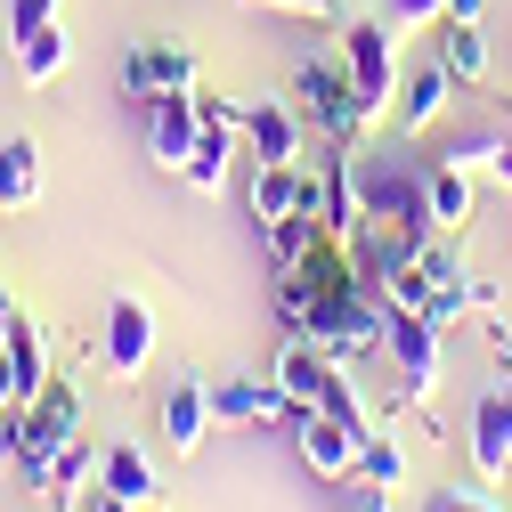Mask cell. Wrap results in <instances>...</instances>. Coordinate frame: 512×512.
<instances>
[{
  "mask_svg": "<svg viewBox=\"0 0 512 512\" xmlns=\"http://www.w3.org/2000/svg\"><path fill=\"white\" fill-rule=\"evenodd\" d=\"M447 98H456V74H447V66H439V49H431L423 66H407V74H399V98H391L399 131H431V122L447 114Z\"/></svg>",
  "mask_w": 512,
  "mask_h": 512,
  "instance_id": "5bb4252c",
  "label": "cell"
},
{
  "mask_svg": "<svg viewBox=\"0 0 512 512\" xmlns=\"http://www.w3.org/2000/svg\"><path fill=\"white\" fill-rule=\"evenodd\" d=\"M399 358V407H423L439 391V317H415V309H391V342Z\"/></svg>",
  "mask_w": 512,
  "mask_h": 512,
  "instance_id": "5b68a950",
  "label": "cell"
},
{
  "mask_svg": "<svg viewBox=\"0 0 512 512\" xmlns=\"http://www.w3.org/2000/svg\"><path fill=\"white\" fill-rule=\"evenodd\" d=\"M366 512H391V488H374V496H366Z\"/></svg>",
  "mask_w": 512,
  "mask_h": 512,
  "instance_id": "e575fe53",
  "label": "cell"
},
{
  "mask_svg": "<svg viewBox=\"0 0 512 512\" xmlns=\"http://www.w3.org/2000/svg\"><path fill=\"white\" fill-rule=\"evenodd\" d=\"M277 391H285L293 407H326V391H334V358L317 350V342H301V334H285V350H277Z\"/></svg>",
  "mask_w": 512,
  "mask_h": 512,
  "instance_id": "e0dca14e",
  "label": "cell"
},
{
  "mask_svg": "<svg viewBox=\"0 0 512 512\" xmlns=\"http://www.w3.org/2000/svg\"><path fill=\"white\" fill-rule=\"evenodd\" d=\"M49 25H57V0H9V49L33 41V33H49Z\"/></svg>",
  "mask_w": 512,
  "mask_h": 512,
  "instance_id": "4316f807",
  "label": "cell"
},
{
  "mask_svg": "<svg viewBox=\"0 0 512 512\" xmlns=\"http://www.w3.org/2000/svg\"><path fill=\"white\" fill-rule=\"evenodd\" d=\"M423 196H431V228L456 236L472 220V171L464 163H423Z\"/></svg>",
  "mask_w": 512,
  "mask_h": 512,
  "instance_id": "ffe728a7",
  "label": "cell"
},
{
  "mask_svg": "<svg viewBox=\"0 0 512 512\" xmlns=\"http://www.w3.org/2000/svg\"><path fill=\"white\" fill-rule=\"evenodd\" d=\"M9 326H17V301H9V293H0V342H9Z\"/></svg>",
  "mask_w": 512,
  "mask_h": 512,
  "instance_id": "836d02e7",
  "label": "cell"
},
{
  "mask_svg": "<svg viewBox=\"0 0 512 512\" xmlns=\"http://www.w3.org/2000/svg\"><path fill=\"white\" fill-rule=\"evenodd\" d=\"M244 139H252V163H301V106L293 98L244 106Z\"/></svg>",
  "mask_w": 512,
  "mask_h": 512,
  "instance_id": "2e32d148",
  "label": "cell"
},
{
  "mask_svg": "<svg viewBox=\"0 0 512 512\" xmlns=\"http://www.w3.org/2000/svg\"><path fill=\"white\" fill-rule=\"evenodd\" d=\"M252 9H285V17H342V0H252Z\"/></svg>",
  "mask_w": 512,
  "mask_h": 512,
  "instance_id": "f546056e",
  "label": "cell"
},
{
  "mask_svg": "<svg viewBox=\"0 0 512 512\" xmlns=\"http://www.w3.org/2000/svg\"><path fill=\"white\" fill-rule=\"evenodd\" d=\"M423 512H504L496 496H480V488H431V504Z\"/></svg>",
  "mask_w": 512,
  "mask_h": 512,
  "instance_id": "f1b7e54d",
  "label": "cell"
},
{
  "mask_svg": "<svg viewBox=\"0 0 512 512\" xmlns=\"http://www.w3.org/2000/svg\"><path fill=\"white\" fill-rule=\"evenodd\" d=\"M382 17H391L399 33H415V25H439L447 17V0H382Z\"/></svg>",
  "mask_w": 512,
  "mask_h": 512,
  "instance_id": "83f0119b",
  "label": "cell"
},
{
  "mask_svg": "<svg viewBox=\"0 0 512 512\" xmlns=\"http://www.w3.org/2000/svg\"><path fill=\"white\" fill-rule=\"evenodd\" d=\"M415 277H423V317H439V326H447V317L488 309V301H480V285H472V269H464L447 244H423V252H415Z\"/></svg>",
  "mask_w": 512,
  "mask_h": 512,
  "instance_id": "9c48e42d",
  "label": "cell"
},
{
  "mask_svg": "<svg viewBox=\"0 0 512 512\" xmlns=\"http://www.w3.org/2000/svg\"><path fill=\"white\" fill-rule=\"evenodd\" d=\"M179 179L196 187V196H220V187L236 179V122H220V114H204V139H196V155L179 163Z\"/></svg>",
  "mask_w": 512,
  "mask_h": 512,
  "instance_id": "ac0fdd59",
  "label": "cell"
},
{
  "mask_svg": "<svg viewBox=\"0 0 512 512\" xmlns=\"http://www.w3.org/2000/svg\"><path fill=\"white\" fill-rule=\"evenodd\" d=\"M98 488H106V496H122V504L139 512V504H155V464L139 456L131 439H114L106 456H98Z\"/></svg>",
  "mask_w": 512,
  "mask_h": 512,
  "instance_id": "44dd1931",
  "label": "cell"
},
{
  "mask_svg": "<svg viewBox=\"0 0 512 512\" xmlns=\"http://www.w3.org/2000/svg\"><path fill=\"white\" fill-rule=\"evenodd\" d=\"M285 212H301V163H261L252 171V220H285Z\"/></svg>",
  "mask_w": 512,
  "mask_h": 512,
  "instance_id": "cb8c5ba5",
  "label": "cell"
},
{
  "mask_svg": "<svg viewBox=\"0 0 512 512\" xmlns=\"http://www.w3.org/2000/svg\"><path fill=\"white\" fill-rule=\"evenodd\" d=\"M350 179H358V220H399V228H415V236H439L415 155H374V147L358 155V147H350Z\"/></svg>",
  "mask_w": 512,
  "mask_h": 512,
  "instance_id": "6da1fadb",
  "label": "cell"
},
{
  "mask_svg": "<svg viewBox=\"0 0 512 512\" xmlns=\"http://www.w3.org/2000/svg\"><path fill=\"white\" fill-rule=\"evenodd\" d=\"M66 439H82V399H74V382H66V374H49V382H41V399L17 407V480H33Z\"/></svg>",
  "mask_w": 512,
  "mask_h": 512,
  "instance_id": "277c9868",
  "label": "cell"
},
{
  "mask_svg": "<svg viewBox=\"0 0 512 512\" xmlns=\"http://www.w3.org/2000/svg\"><path fill=\"white\" fill-rule=\"evenodd\" d=\"M196 139H204V98H196V90L147 98V155H155L163 171H179L187 155H196Z\"/></svg>",
  "mask_w": 512,
  "mask_h": 512,
  "instance_id": "ba28073f",
  "label": "cell"
},
{
  "mask_svg": "<svg viewBox=\"0 0 512 512\" xmlns=\"http://www.w3.org/2000/svg\"><path fill=\"white\" fill-rule=\"evenodd\" d=\"M439 66L456 74V90H480V82H488V33L439 17Z\"/></svg>",
  "mask_w": 512,
  "mask_h": 512,
  "instance_id": "603a6c76",
  "label": "cell"
},
{
  "mask_svg": "<svg viewBox=\"0 0 512 512\" xmlns=\"http://www.w3.org/2000/svg\"><path fill=\"white\" fill-rule=\"evenodd\" d=\"M0 407H17V374H9V350H0Z\"/></svg>",
  "mask_w": 512,
  "mask_h": 512,
  "instance_id": "1f68e13d",
  "label": "cell"
},
{
  "mask_svg": "<svg viewBox=\"0 0 512 512\" xmlns=\"http://www.w3.org/2000/svg\"><path fill=\"white\" fill-rule=\"evenodd\" d=\"M0 350H9V374H17V407L41 399V382H49V334L33 326L25 309H17V326H9V342H0Z\"/></svg>",
  "mask_w": 512,
  "mask_h": 512,
  "instance_id": "7402d4cb",
  "label": "cell"
},
{
  "mask_svg": "<svg viewBox=\"0 0 512 512\" xmlns=\"http://www.w3.org/2000/svg\"><path fill=\"white\" fill-rule=\"evenodd\" d=\"M90 480H98V447H90V439H66V447H57V456H49L25 488L41 496V512H74V504L90 496Z\"/></svg>",
  "mask_w": 512,
  "mask_h": 512,
  "instance_id": "8fae6325",
  "label": "cell"
},
{
  "mask_svg": "<svg viewBox=\"0 0 512 512\" xmlns=\"http://www.w3.org/2000/svg\"><path fill=\"white\" fill-rule=\"evenodd\" d=\"M212 415H220V423H244V431L301 423V407L277 391V382H212Z\"/></svg>",
  "mask_w": 512,
  "mask_h": 512,
  "instance_id": "4fadbf2b",
  "label": "cell"
},
{
  "mask_svg": "<svg viewBox=\"0 0 512 512\" xmlns=\"http://www.w3.org/2000/svg\"><path fill=\"white\" fill-rule=\"evenodd\" d=\"M41 187H49L41 147H33V139H0V212H33Z\"/></svg>",
  "mask_w": 512,
  "mask_h": 512,
  "instance_id": "d6986e66",
  "label": "cell"
},
{
  "mask_svg": "<svg viewBox=\"0 0 512 512\" xmlns=\"http://www.w3.org/2000/svg\"><path fill=\"white\" fill-rule=\"evenodd\" d=\"M293 106H301V122H317L334 147H358L366 139V106H358V90H350V57L334 49V57H309V66L293 74Z\"/></svg>",
  "mask_w": 512,
  "mask_h": 512,
  "instance_id": "7a4b0ae2",
  "label": "cell"
},
{
  "mask_svg": "<svg viewBox=\"0 0 512 512\" xmlns=\"http://www.w3.org/2000/svg\"><path fill=\"white\" fill-rule=\"evenodd\" d=\"M147 358H155V317H147V301L114 293V301H106V326H98V366H106L114 382H139Z\"/></svg>",
  "mask_w": 512,
  "mask_h": 512,
  "instance_id": "8992f818",
  "label": "cell"
},
{
  "mask_svg": "<svg viewBox=\"0 0 512 512\" xmlns=\"http://www.w3.org/2000/svg\"><path fill=\"white\" fill-rule=\"evenodd\" d=\"M447 17H456V25H480V17H488V0H447Z\"/></svg>",
  "mask_w": 512,
  "mask_h": 512,
  "instance_id": "4dcf8cb0",
  "label": "cell"
},
{
  "mask_svg": "<svg viewBox=\"0 0 512 512\" xmlns=\"http://www.w3.org/2000/svg\"><path fill=\"white\" fill-rule=\"evenodd\" d=\"M496 187L512 196V139H504V155H496Z\"/></svg>",
  "mask_w": 512,
  "mask_h": 512,
  "instance_id": "d6a6232c",
  "label": "cell"
},
{
  "mask_svg": "<svg viewBox=\"0 0 512 512\" xmlns=\"http://www.w3.org/2000/svg\"><path fill=\"white\" fill-rule=\"evenodd\" d=\"M301 464L317 472V480H358V447H366V431L358 423H342V415H326V407H301Z\"/></svg>",
  "mask_w": 512,
  "mask_h": 512,
  "instance_id": "52a82bcc",
  "label": "cell"
},
{
  "mask_svg": "<svg viewBox=\"0 0 512 512\" xmlns=\"http://www.w3.org/2000/svg\"><path fill=\"white\" fill-rule=\"evenodd\" d=\"M122 90H131L139 106L163 98V90H196V49L187 41H139L131 66H122Z\"/></svg>",
  "mask_w": 512,
  "mask_h": 512,
  "instance_id": "30bf717a",
  "label": "cell"
},
{
  "mask_svg": "<svg viewBox=\"0 0 512 512\" xmlns=\"http://www.w3.org/2000/svg\"><path fill=\"white\" fill-rule=\"evenodd\" d=\"M204 423H220V415H212V382H171L163 407H155V431L171 439V456H196V447H204Z\"/></svg>",
  "mask_w": 512,
  "mask_h": 512,
  "instance_id": "9a60e30c",
  "label": "cell"
},
{
  "mask_svg": "<svg viewBox=\"0 0 512 512\" xmlns=\"http://www.w3.org/2000/svg\"><path fill=\"white\" fill-rule=\"evenodd\" d=\"M472 472L480 480H512V382L472 407Z\"/></svg>",
  "mask_w": 512,
  "mask_h": 512,
  "instance_id": "7c38bea8",
  "label": "cell"
},
{
  "mask_svg": "<svg viewBox=\"0 0 512 512\" xmlns=\"http://www.w3.org/2000/svg\"><path fill=\"white\" fill-rule=\"evenodd\" d=\"M342 57H350V90H358L366 122L391 114V98H399V25L382 9L358 17V25H342Z\"/></svg>",
  "mask_w": 512,
  "mask_h": 512,
  "instance_id": "3957f363",
  "label": "cell"
},
{
  "mask_svg": "<svg viewBox=\"0 0 512 512\" xmlns=\"http://www.w3.org/2000/svg\"><path fill=\"white\" fill-rule=\"evenodd\" d=\"M317 228H326V220H309V212H285V220H269V269H293L301 252L317 244Z\"/></svg>",
  "mask_w": 512,
  "mask_h": 512,
  "instance_id": "d4e9b609",
  "label": "cell"
},
{
  "mask_svg": "<svg viewBox=\"0 0 512 512\" xmlns=\"http://www.w3.org/2000/svg\"><path fill=\"white\" fill-rule=\"evenodd\" d=\"M358 472H366L374 488H399V480H407V456H399V439L382 431V423H374V431H366V447H358Z\"/></svg>",
  "mask_w": 512,
  "mask_h": 512,
  "instance_id": "484cf974",
  "label": "cell"
}]
</instances>
